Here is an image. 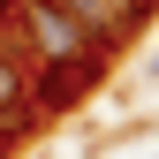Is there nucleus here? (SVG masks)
Masks as SVG:
<instances>
[{"label": "nucleus", "mask_w": 159, "mask_h": 159, "mask_svg": "<svg viewBox=\"0 0 159 159\" xmlns=\"http://www.w3.org/2000/svg\"><path fill=\"white\" fill-rule=\"evenodd\" d=\"M152 8H159V0H152Z\"/></svg>", "instance_id": "nucleus-7"}, {"label": "nucleus", "mask_w": 159, "mask_h": 159, "mask_svg": "<svg viewBox=\"0 0 159 159\" xmlns=\"http://www.w3.org/2000/svg\"><path fill=\"white\" fill-rule=\"evenodd\" d=\"M8 152H15V144H8V136H0V159H8Z\"/></svg>", "instance_id": "nucleus-5"}, {"label": "nucleus", "mask_w": 159, "mask_h": 159, "mask_svg": "<svg viewBox=\"0 0 159 159\" xmlns=\"http://www.w3.org/2000/svg\"><path fill=\"white\" fill-rule=\"evenodd\" d=\"M61 8H68V15H76V23H84L106 53H121L129 38H144V30H152V15H159L152 0H61Z\"/></svg>", "instance_id": "nucleus-2"}, {"label": "nucleus", "mask_w": 159, "mask_h": 159, "mask_svg": "<svg viewBox=\"0 0 159 159\" xmlns=\"http://www.w3.org/2000/svg\"><path fill=\"white\" fill-rule=\"evenodd\" d=\"M0 53L23 68H76V61H114L98 38L76 23L61 0H0Z\"/></svg>", "instance_id": "nucleus-1"}, {"label": "nucleus", "mask_w": 159, "mask_h": 159, "mask_svg": "<svg viewBox=\"0 0 159 159\" xmlns=\"http://www.w3.org/2000/svg\"><path fill=\"white\" fill-rule=\"evenodd\" d=\"M106 68L114 61H76V68H30V106H38V121H53V114H76L84 98L106 84Z\"/></svg>", "instance_id": "nucleus-3"}, {"label": "nucleus", "mask_w": 159, "mask_h": 159, "mask_svg": "<svg viewBox=\"0 0 159 159\" xmlns=\"http://www.w3.org/2000/svg\"><path fill=\"white\" fill-rule=\"evenodd\" d=\"M152 68H159V53H152Z\"/></svg>", "instance_id": "nucleus-6"}, {"label": "nucleus", "mask_w": 159, "mask_h": 159, "mask_svg": "<svg viewBox=\"0 0 159 159\" xmlns=\"http://www.w3.org/2000/svg\"><path fill=\"white\" fill-rule=\"evenodd\" d=\"M38 129V106H30V68L15 61V53H0V136L8 144H30Z\"/></svg>", "instance_id": "nucleus-4"}]
</instances>
